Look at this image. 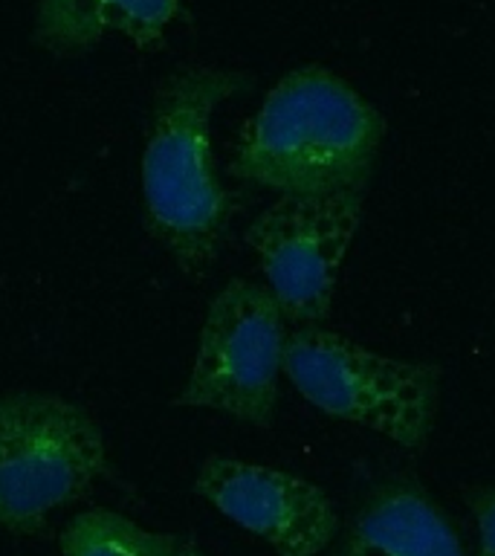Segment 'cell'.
I'll list each match as a JSON object with an SVG mask.
<instances>
[{"label":"cell","instance_id":"6da1fadb","mask_svg":"<svg viewBox=\"0 0 495 556\" xmlns=\"http://www.w3.org/2000/svg\"><path fill=\"white\" fill-rule=\"evenodd\" d=\"M252 85L255 78L241 70L191 64L156 87L142 151L145 226L189 276L217 258L243 206L241 194L224 189L217 177L212 113Z\"/></svg>","mask_w":495,"mask_h":556},{"label":"cell","instance_id":"7a4b0ae2","mask_svg":"<svg viewBox=\"0 0 495 556\" xmlns=\"http://www.w3.org/2000/svg\"><path fill=\"white\" fill-rule=\"evenodd\" d=\"M385 119L319 64L287 73L243 125L229 174L278 194L365 191Z\"/></svg>","mask_w":495,"mask_h":556},{"label":"cell","instance_id":"3957f363","mask_svg":"<svg viewBox=\"0 0 495 556\" xmlns=\"http://www.w3.org/2000/svg\"><path fill=\"white\" fill-rule=\"evenodd\" d=\"M284 371L310 406L385 434L403 450H420L432 434L441 394L434 363L394 359L307 325L287 337Z\"/></svg>","mask_w":495,"mask_h":556},{"label":"cell","instance_id":"277c9868","mask_svg":"<svg viewBox=\"0 0 495 556\" xmlns=\"http://www.w3.org/2000/svg\"><path fill=\"white\" fill-rule=\"evenodd\" d=\"M104 476L102 429L85 408L43 391L0 394V528L35 536Z\"/></svg>","mask_w":495,"mask_h":556},{"label":"cell","instance_id":"5b68a950","mask_svg":"<svg viewBox=\"0 0 495 556\" xmlns=\"http://www.w3.org/2000/svg\"><path fill=\"white\" fill-rule=\"evenodd\" d=\"M284 321L269 287L232 278L208 304L189 382L174 403L215 408L243 424H272L284 371Z\"/></svg>","mask_w":495,"mask_h":556},{"label":"cell","instance_id":"8992f818","mask_svg":"<svg viewBox=\"0 0 495 556\" xmlns=\"http://www.w3.org/2000/svg\"><path fill=\"white\" fill-rule=\"evenodd\" d=\"M363 194H281L243 235L290 321L328 319L339 269L363 220Z\"/></svg>","mask_w":495,"mask_h":556},{"label":"cell","instance_id":"52a82bcc","mask_svg":"<svg viewBox=\"0 0 495 556\" xmlns=\"http://www.w3.org/2000/svg\"><path fill=\"white\" fill-rule=\"evenodd\" d=\"M194 493L269 542L278 556H319L339 530L333 502L321 486L264 464L215 455L200 467Z\"/></svg>","mask_w":495,"mask_h":556},{"label":"cell","instance_id":"ba28073f","mask_svg":"<svg viewBox=\"0 0 495 556\" xmlns=\"http://www.w3.org/2000/svg\"><path fill=\"white\" fill-rule=\"evenodd\" d=\"M337 556H464V547L415 478H391L351 516Z\"/></svg>","mask_w":495,"mask_h":556},{"label":"cell","instance_id":"9c48e42d","mask_svg":"<svg viewBox=\"0 0 495 556\" xmlns=\"http://www.w3.org/2000/svg\"><path fill=\"white\" fill-rule=\"evenodd\" d=\"M182 15V0H38L35 43L52 55H81L107 33L139 50H163L165 29Z\"/></svg>","mask_w":495,"mask_h":556},{"label":"cell","instance_id":"30bf717a","mask_svg":"<svg viewBox=\"0 0 495 556\" xmlns=\"http://www.w3.org/2000/svg\"><path fill=\"white\" fill-rule=\"evenodd\" d=\"M59 542L64 556H174L182 539L139 528L128 516L96 507L73 516Z\"/></svg>","mask_w":495,"mask_h":556},{"label":"cell","instance_id":"8fae6325","mask_svg":"<svg viewBox=\"0 0 495 556\" xmlns=\"http://www.w3.org/2000/svg\"><path fill=\"white\" fill-rule=\"evenodd\" d=\"M467 504L478 519V556H495V484L467 490Z\"/></svg>","mask_w":495,"mask_h":556},{"label":"cell","instance_id":"7c38bea8","mask_svg":"<svg viewBox=\"0 0 495 556\" xmlns=\"http://www.w3.org/2000/svg\"><path fill=\"white\" fill-rule=\"evenodd\" d=\"M174 556H206V554H203L194 542H180V547H177V554Z\"/></svg>","mask_w":495,"mask_h":556}]
</instances>
